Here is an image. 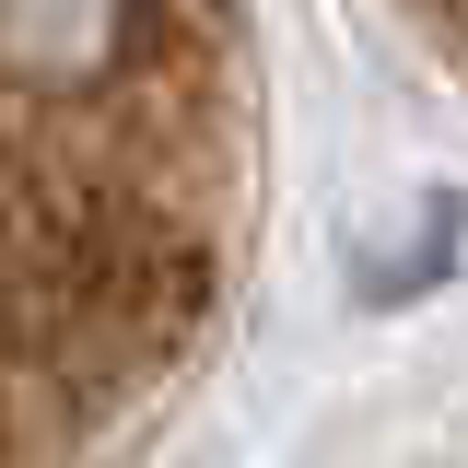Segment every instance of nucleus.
<instances>
[{
    "mask_svg": "<svg viewBox=\"0 0 468 468\" xmlns=\"http://www.w3.org/2000/svg\"><path fill=\"white\" fill-rule=\"evenodd\" d=\"M234 0H0V468H117L246 258Z\"/></svg>",
    "mask_w": 468,
    "mask_h": 468,
    "instance_id": "nucleus-1",
    "label": "nucleus"
}]
</instances>
